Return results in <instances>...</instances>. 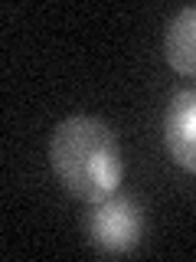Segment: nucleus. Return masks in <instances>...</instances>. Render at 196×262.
<instances>
[{
    "instance_id": "4",
    "label": "nucleus",
    "mask_w": 196,
    "mask_h": 262,
    "mask_svg": "<svg viewBox=\"0 0 196 262\" xmlns=\"http://www.w3.org/2000/svg\"><path fill=\"white\" fill-rule=\"evenodd\" d=\"M163 56L170 69L186 79H196V4L177 10L163 30Z\"/></svg>"
},
{
    "instance_id": "1",
    "label": "nucleus",
    "mask_w": 196,
    "mask_h": 262,
    "mask_svg": "<svg viewBox=\"0 0 196 262\" xmlns=\"http://www.w3.org/2000/svg\"><path fill=\"white\" fill-rule=\"evenodd\" d=\"M49 161L62 187L85 203L118 193L125 174L114 131L92 115H69L56 125Z\"/></svg>"
},
{
    "instance_id": "2",
    "label": "nucleus",
    "mask_w": 196,
    "mask_h": 262,
    "mask_svg": "<svg viewBox=\"0 0 196 262\" xmlns=\"http://www.w3.org/2000/svg\"><path fill=\"white\" fill-rule=\"evenodd\" d=\"M144 207L128 193H111L105 200L88 203L85 239L102 256H128L144 239Z\"/></svg>"
},
{
    "instance_id": "3",
    "label": "nucleus",
    "mask_w": 196,
    "mask_h": 262,
    "mask_svg": "<svg viewBox=\"0 0 196 262\" xmlns=\"http://www.w3.org/2000/svg\"><path fill=\"white\" fill-rule=\"evenodd\" d=\"M163 147L183 170L196 174V89H183L163 112Z\"/></svg>"
}]
</instances>
